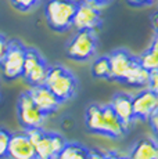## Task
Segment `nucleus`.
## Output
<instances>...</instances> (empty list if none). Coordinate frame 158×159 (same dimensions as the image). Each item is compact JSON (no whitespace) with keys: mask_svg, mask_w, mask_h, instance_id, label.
<instances>
[{"mask_svg":"<svg viewBox=\"0 0 158 159\" xmlns=\"http://www.w3.org/2000/svg\"><path fill=\"white\" fill-rule=\"evenodd\" d=\"M43 84L64 104L77 96L79 80L67 66L61 64H50Z\"/></svg>","mask_w":158,"mask_h":159,"instance_id":"f257e3e1","label":"nucleus"},{"mask_svg":"<svg viewBox=\"0 0 158 159\" xmlns=\"http://www.w3.org/2000/svg\"><path fill=\"white\" fill-rule=\"evenodd\" d=\"M78 0H47L44 6V17L51 30L64 33L72 28Z\"/></svg>","mask_w":158,"mask_h":159,"instance_id":"f03ea898","label":"nucleus"},{"mask_svg":"<svg viewBox=\"0 0 158 159\" xmlns=\"http://www.w3.org/2000/svg\"><path fill=\"white\" fill-rule=\"evenodd\" d=\"M99 38L96 30H77L65 44L67 58L77 62H86L96 56Z\"/></svg>","mask_w":158,"mask_h":159,"instance_id":"7ed1b4c3","label":"nucleus"},{"mask_svg":"<svg viewBox=\"0 0 158 159\" xmlns=\"http://www.w3.org/2000/svg\"><path fill=\"white\" fill-rule=\"evenodd\" d=\"M26 46L20 39H8L4 56L0 60V75L4 80H17L22 76Z\"/></svg>","mask_w":158,"mask_h":159,"instance_id":"20e7f679","label":"nucleus"},{"mask_svg":"<svg viewBox=\"0 0 158 159\" xmlns=\"http://www.w3.org/2000/svg\"><path fill=\"white\" fill-rule=\"evenodd\" d=\"M50 62L42 56V53L35 47H26L25 60H24L22 76L24 80L29 86H38L43 84L46 79Z\"/></svg>","mask_w":158,"mask_h":159,"instance_id":"39448f33","label":"nucleus"},{"mask_svg":"<svg viewBox=\"0 0 158 159\" xmlns=\"http://www.w3.org/2000/svg\"><path fill=\"white\" fill-rule=\"evenodd\" d=\"M107 56L110 58L111 82H118L123 84L125 79L139 65L137 56H135L128 48H115Z\"/></svg>","mask_w":158,"mask_h":159,"instance_id":"423d86ee","label":"nucleus"},{"mask_svg":"<svg viewBox=\"0 0 158 159\" xmlns=\"http://www.w3.org/2000/svg\"><path fill=\"white\" fill-rule=\"evenodd\" d=\"M101 25V7L90 3L89 0H78L77 11L72 20V28L75 30H96Z\"/></svg>","mask_w":158,"mask_h":159,"instance_id":"0eeeda50","label":"nucleus"},{"mask_svg":"<svg viewBox=\"0 0 158 159\" xmlns=\"http://www.w3.org/2000/svg\"><path fill=\"white\" fill-rule=\"evenodd\" d=\"M17 116L18 123L22 129H31V127L43 126L46 116L40 112V109L33 102L31 94L28 90L22 91L18 96L17 101Z\"/></svg>","mask_w":158,"mask_h":159,"instance_id":"6e6552de","label":"nucleus"},{"mask_svg":"<svg viewBox=\"0 0 158 159\" xmlns=\"http://www.w3.org/2000/svg\"><path fill=\"white\" fill-rule=\"evenodd\" d=\"M132 109L135 120L146 122L148 116L158 109V91L143 87L139 93L132 94Z\"/></svg>","mask_w":158,"mask_h":159,"instance_id":"1a4fd4ad","label":"nucleus"},{"mask_svg":"<svg viewBox=\"0 0 158 159\" xmlns=\"http://www.w3.org/2000/svg\"><path fill=\"white\" fill-rule=\"evenodd\" d=\"M68 140L58 131L44 129L40 140L35 144V152L38 159H56L63 147Z\"/></svg>","mask_w":158,"mask_h":159,"instance_id":"9d476101","label":"nucleus"},{"mask_svg":"<svg viewBox=\"0 0 158 159\" xmlns=\"http://www.w3.org/2000/svg\"><path fill=\"white\" fill-rule=\"evenodd\" d=\"M29 94H31L33 102L36 104L40 112L44 116H50L56 114L60 109V107L63 105L61 101L51 93L44 84H38V86H31L28 89Z\"/></svg>","mask_w":158,"mask_h":159,"instance_id":"9b49d317","label":"nucleus"},{"mask_svg":"<svg viewBox=\"0 0 158 159\" xmlns=\"http://www.w3.org/2000/svg\"><path fill=\"white\" fill-rule=\"evenodd\" d=\"M6 159H38L35 148L24 129L11 133Z\"/></svg>","mask_w":158,"mask_h":159,"instance_id":"f8f14e48","label":"nucleus"},{"mask_svg":"<svg viewBox=\"0 0 158 159\" xmlns=\"http://www.w3.org/2000/svg\"><path fill=\"white\" fill-rule=\"evenodd\" d=\"M111 107L123 123V126L128 130L130 129L132 123L135 122L133 118V109H132V94L125 93V91H118L112 96L111 98Z\"/></svg>","mask_w":158,"mask_h":159,"instance_id":"ddd939ff","label":"nucleus"},{"mask_svg":"<svg viewBox=\"0 0 158 159\" xmlns=\"http://www.w3.org/2000/svg\"><path fill=\"white\" fill-rule=\"evenodd\" d=\"M85 126L87 133L96 136L107 137V127H105L104 115L100 104H90L85 111Z\"/></svg>","mask_w":158,"mask_h":159,"instance_id":"4468645a","label":"nucleus"},{"mask_svg":"<svg viewBox=\"0 0 158 159\" xmlns=\"http://www.w3.org/2000/svg\"><path fill=\"white\" fill-rule=\"evenodd\" d=\"M101 111H103V115H104L105 127H107V139H112V140L122 139L128 133V129L123 126V123L118 118V115L115 114L111 104L101 105Z\"/></svg>","mask_w":158,"mask_h":159,"instance_id":"2eb2a0df","label":"nucleus"},{"mask_svg":"<svg viewBox=\"0 0 158 159\" xmlns=\"http://www.w3.org/2000/svg\"><path fill=\"white\" fill-rule=\"evenodd\" d=\"M128 157L130 159H158V145L156 137H144L135 143Z\"/></svg>","mask_w":158,"mask_h":159,"instance_id":"dca6fc26","label":"nucleus"},{"mask_svg":"<svg viewBox=\"0 0 158 159\" xmlns=\"http://www.w3.org/2000/svg\"><path fill=\"white\" fill-rule=\"evenodd\" d=\"M89 147L78 141H67L56 159H87Z\"/></svg>","mask_w":158,"mask_h":159,"instance_id":"f3484780","label":"nucleus"},{"mask_svg":"<svg viewBox=\"0 0 158 159\" xmlns=\"http://www.w3.org/2000/svg\"><path fill=\"white\" fill-rule=\"evenodd\" d=\"M137 61L143 68H146V69L158 68V36H157V32L154 33L151 46L147 50L143 51L140 56H137Z\"/></svg>","mask_w":158,"mask_h":159,"instance_id":"a211bd4d","label":"nucleus"},{"mask_svg":"<svg viewBox=\"0 0 158 159\" xmlns=\"http://www.w3.org/2000/svg\"><path fill=\"white\" fill-rule=\"evenodd\" d=\"M90 71H92L93 78L111 82V66H110V58H108L107 54L96 57L95 61L92 62Z\"/></svg>","mask_w":158,"mask_h":159,"instance_id":"6ab92c4d","label":"nucleus"},{"mask_svg":"<svg viewBox=\"0 0 158 159\" xmlns=\"http://www.w3.org/2000/svg\"><path fill=\"white\" fill-rule=\"evenodd\" d=\"M148 73H150V69L143 68L140 64H139V65L132 71V73L125 79L123 84L128 87H139V89L147 87Z\"/></svg>","mask_w":158,"mask_h":159,"instance_id":"aec40b11","label":"nucleus"},{"mask_svg":"<svg viewBox=\"0 0 158 159\" xmlns=\"http://www.w3.org/2000/svg\"><path fill=\"white\" fill-rule=\"evenodd\" d=\"M42 0H10L11 6L21 13H28L40 4Z\"/></svg>","mask_w":158,"mask_h":159,"instance_id":"412c9836","label":"nucleus"},{"mask_svg":"<svg viewBox=\"0 0 158 159\" xmlns=\"http://www.w3.org/2000/svg\"><path fill=\"white\" fill-rule=\"evenodd\" d=\"M10 139H11V131L7 130L6 127H0V159H6Z\"/></svg>","mask_w":158,"mask_h":159,"instance_id":"4be33fe9","label":"nucleus"},{"mask_svg":"<svg viewBox=\"0 0 158 159\" xmlns=\"http://www.w3.org/2000/svg\"><path fill=\"white\" fill-rule=\"evenodd\" d=\"M147 87L151 89V90H154V91H158V68L150 69Z\"/></svg>","mask_w":158,"mask_h":159,"instance_id":"5701e85b","label":"nucleus"},{"mask_svg":"<svg viewBox=\"0 0 158 159\" xmlns=\"http://www.w3.org/2000/svg\"><path fill=\"white\" fill-rule=\"evenodd\" d=\"M157 120H158V109H156V111L153 112L150 116L147 118V123L150 125V127H151V130H153V134H154V137L157 136Z\"/></svg>","mask_w":158,"mask_h":159,"instance_id":"b1692460","label":"nucleus"},{"mask_svg":"<svg viewBox=\"0 0 158 159\" xmlns=\"http://www.w3.org/2000/svg\"><path fill=\"white\" fill-rule=\"evenodd\" d=\"M105 151L100 148H89V154H87V159H104Z\"/></svg>","mask_w":158,"mask_h":159,"instance_id":"393cba45","label":"nucleus"},{"mask_svg":"<svg viewBox=\"0 0 158 159\" xmlns=\"http://www.w3.org/2000/svg\"><path fill=\"white\" fill-rule=\"evenodd\" d=\"M156 0H128L130 6L133 7H144V6H151Z\"/></svg>","mask_w":158,"mask_h":159,"instance_id":"a878e982","label":"nucleus"},{"mask_svg":"<svg viewBox=\"0 0 158 159\" xmlns=\"http://www.w3.org/2000/svg\"><path fill=\"white\" fill-rule=\"evenodd\" d=\"M7 40H8V39L6 38L4 35H2V33H0V60H2V57L4 56L6 47H7Z\"/></svg>","mask_w":158,"mask_h":159,"instance_id":"bb28decb","label":"nucleus"},{"mask_svg":"<svg viewBox=\"0 0 158 159\" xmlns=\"http://www.w3.org/2000/svg\"><path fill=\"white\" fill-rule=\"evenodd\" d=\"M90 3H93V4L99 6V7H105V6H108L112 0H89Z\"/></svg>","mask_w":158,"mask_h":159,"instance_id":"cd10ccee","label":"nucleus"},{"mask_svg":"<svg viewBox=\"0 0 158 159\" xmlns=\"http://www.w3.org/2000/svg\"><path fill=\"white\" fill-rule=\"evenodd\" d=\"M104 159H119V152H117V151H105Z\"/></svg>","mask_w":158,"mask_h":159,"instance_id":"c85d7f7f","label":"nucleus"},{"mask_svg":"<svg viewBox=\"0 0 158 159\" xmlns=\"http://www.w3.org/2000/svg\"><path fill=\"white\" fill-rule=\"evenodd\" d=\"M119 159H130L128 155H122V154H119Z\"/></svg>","mask_w":158,"mask_h":159,"instance_id":"c756f323","label":"nucleus"},{"mask_svg":"<svg viewBox=\"0 0 158 159\" xmlns=\"http://www.w3.org/2000/svg\"><path fill=\"white\" fill-rule=\"evenodd\" d=\"M2 102H3V93H2V90H0V105H2Z\"/></svg>","mask_w":158,"mask_h":159,"instance_id":"7c9ffc66","label":"nucleus"},{"mask_svg":"<svg viewBox=\"0 0 158 159\" xmlns=\"http://www.w3.org/2000/svg\"><path fill=\"white\" fill-rule=\"evenodd\" d=\"M0 82H2V75H0Z\"/></svg>","mask_w":158,"mask_h":159,"instance_id":"2f4dec72","label":"nucleus"}]
</instances>
